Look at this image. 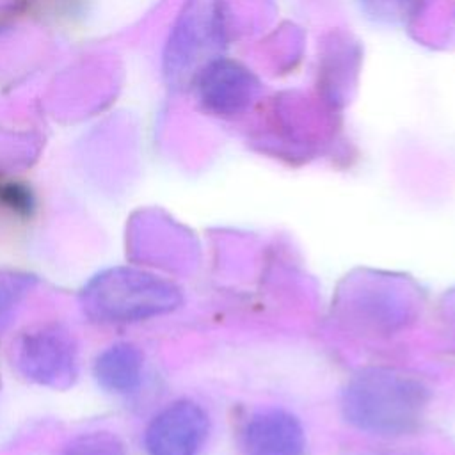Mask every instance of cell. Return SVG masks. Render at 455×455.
Segmentation results:
<instances>
[{"instance_id":"6da1fadb","label":"cell","mask_w":455,"mask_h":455,"mask_svg":"<svg viewBox=\"0 0 455 455\" xmlns=\"http://www.w3.org/2000/svg\"><path fill=\"white\" fill-rule=\"evenodd\" d=\"M428 396V387L419 379L398 370L373 368L347 382L341 393V412L361 432L396 437L419 425Z\"/></svg>"},{"instance_id":"7a4b0ae2","label":"cell","mask_w":455,"mask_h":455,"mask_svg":"<svg viewBox=\"0 0 455 455\" xmlns=\"http://www.w3.org/2000/svg\"><path fill=\"white\" fill-rule=\"evenodd\" d=\"M180 288L153 272L114 267L94 275L80 293L84 313L100 323H135L180 307Z\"/></svg>"},{"instance_id":"3957f363","label":"cell","mask_w":455,"mask_h":455,"mask_svg":"<svg viewBox=\"0 0 455 455\" xmlns=\"http://www.w3.org/2000/svg\"><path fill=\"white\" fill-rule=\"evenodd\" d=\"M12 364L28 380L68 389L78 373L75 338L60 325L44 323L27 329L12 341Z\"/></svg>"},{"instance_id":"277c9868","label":"cell","mask_w":455,"mask_h":455,"mask_svg":"<svg viewBox=\"0 0 455 455\" xmlns=\"http://www.w3.org/2000/svg\"><path fill=\"white\" fill-rule=\"evenodd\" d=\"M212 421L194 400H176L153 416L144 432L149 455H199L208 441Z\"/></svg>"},{"instance_id":"5b68a950","label":"cell","mask_w":455,"mask_h":455,"mask_svg":"<svg viewBox=\"0 0 455 455\" xmlns=\"http://www.w3.org/2000/svg\"><path fill=\"white\" fill-rule=\"evenodd\" d=\"M242 455H306L300 419L281 407L254 411L240 430Z\"/></svg>"},{"instance_id":"8992f818","label":"cell","mask_w":455,"mask_h":455,"mask_svg":"<svg viewBox=\"0 0 455 455\" xmlns=\"http://www.w3.org/2000/svg\"><path fill=\"white\" fill-rule=\"evenodd\" d=\"M144 357L132 343H116L105 348L94 363V377L98 384L117 395L133 393L142 382Z\"/></svg>"},{"instance_id":"52a82bcc","label":"cell","mask_w":455,"mask_h":455,"mask_svg":"<svg viewBox=\"0 0 455 455\" xmlns=\"http://www.w3.org/2000/svg\"><path fill=\"white\" fill-rule=\"evenodd\" d=\"M36 279L25 272L0 270V329L11 320Z\"/></svg>"},{"instance_id":"ba28073f","label":"cell","mask_w":455,"mask_h":455,"mask_svg":"<svg viewBox=\"0 0 455 455\" xmlns=\"http://www.w3.org/2000/svg\"><path fill=\"white\" fill-rule=\"evenodd\" d=\"M66 455H123V446L116 435L94 432L71 441L66 448Z\"/></svg>"}]
</instances>
